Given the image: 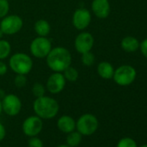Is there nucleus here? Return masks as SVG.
Returning a JSON list of instances; mask_svg holds the SVG:
<instances>
[{
	"label": "nucleus",
	"instance_id": "nucleus-27",
	"mask_svg": "<svg viewBox=\"0 0 147 147\" xmlns=\"http://www.w3.org/2000/svg\"><path fill=\"white\" fill-rule=\"evenodd\" d=\"M139 49L142 53V55L147 59V38L144 39L139 45Z\"/></svg>",
	"mask_w": 147,
	"mask_h": 147
},
{
	"label": "nucleus",
	"instance_id": "nucleus-30",
	"mask_svg": "<svg viewBox=\"0 0 147 147\" xmlns=\"http://www.w3.org/2000/svg\"><path fill=\"white\" fill-rule=\"evenodd\" d=\"M5 90H3V89H1L0 88V100H2L5 96Z\"/></svg>",
	"mask_w": 147,
	"mask_h": 147
},
{
	"label": "nucleus",
	"instance_id": "nucleus-17",
	"mask_svg": "<svg viewBox=\"0 0 147 147\" xmlns=\"http://www.w3.org/2000/svg\"><path fill=\"white\" fill-rule=\"evenodd\" d=\"M34 30L38 36H47L51 30L50 24L47 20L39 19L34 24Z\"/></svg>",
	"mask_w": 147,
	"mask_h": 147
},
{
	"label": "nucleus",
	"instance_id": "nucleus-9",
	"mask_svg": "<svg viewBox=\"0 0 147 147\" xmlns=\"http://www.w3.org/2000/svg\"><path fill=\"white\" fill-rule=\"evenodd\" d=\"M42 120L43 119H42L36 114L27 117L24 120L22 125V131L24 134L29 138L39 135L43 128Z\"/></svg>",
	"mask_w": 147,
	"mask_h": 147
},
{
	"label": "nucleus",
	"instance_id": "nucleus-11",
	"mask_svg": "<svg viewBox=\"0 0 147 147\" xmlns=\"http://www.w3.org/2000/svg\"><path fill=\"white\" fill-rule=\"evenodd\" d=\"M92 20L91 12L86 8H79L76 10L72 17L73 26L78 30H84L87 29Z\"/></svg>",
	"mask_w": 147,
	"mask_h": 147
},
{
	"label": "nucleus",
	"instance_id": "nucleus-18",
	"mask_svg": "<svg viewBox=\"0 0 147 147\" xmlns=\"http://www.w3.org/2000/svg\"><path fill=\"white\" fill-rule=\"evenodd\" d=\"M82 135L76 130L73 131L67 134L66 144L71 147H77L81 144L82 141Z\"/></svg>",
	"mask_w": 147,
	"mask_h": 147
},
{
	"label": "nucleus",
	"instance_id": "nucleus-28",
	"mask_svg": "<svg viewBox=\"0 0 147 147\" xmlns=\"http://www.w3.org/2000/svg\"><path fill=\"white\" fill-rule=\"evenodd\" d=\"M8 71V66L5 62L0 60V76H5Z\"/></svg>",
	"mask_w": 147,
	"mask_h": 147
},
{
	"label": "nucleus",
	"instance_id": "nucleus-4",
	"mask_svg": "<svg viewBox=\"0 0 147 147\" xmlns=\"http://www.w3.org/2000/svg\"><path fill=\"white\" fill-rule=\"evenodd\" d=\"M137 77V71L131 65H122L114 70L113 79L114 82L121 87L131 85Z\"/></svg>",
	"mask_w": 147,
	"mask_h": 147
},
{
	"label": "nucleus",
	"instance_id": "nucleus-12",
	"mask_svg": "<svg viewBox=\"0 0 147 147\" xmlns=\"http://www.w3.org/2000/svg\"><path fill=\"white\" fill-rule=\"evenodd\" d=\"M94 44V38L93 35L87 31H82L75 39L74 46L75 49L79 54H83L88 51H91Z\"/></svg>",
	"mask_w": 147,
	"mask_h": 147
},
{
	"label": "nucleus",
	"instance_id": "nucleus-3",
	"mask_svg": "<svg viewBox=\"0 0 147 147\" xmlns=\"http://www.w3.org/2000/svg\"><path fill=\"white\" fill-rule=\"evenodd\" d=\"M9 67L17 75H28L33 67L31 57L22 52L12 55L9 59Z\"/></svg>",
	"mask_w": 147,
	"mask_h": 147
},
{
	"label": "nucleus",
	"instance_id": "nucleus-14",
	"mask_svg": "<svg viewBox=\"0 0 147 147\" xmlns=\"http://www.w3.org/2000/svg\"><path fill=\"white\" fill-rule=\"evenodd\" d=\"M57 128L63 133H69L76 128V121L69 115H61L56 122Z\"/></svg>",
	"mask_w": 147,
	"mask_h": 147
},
{
	"label": "nucleus",
	"instance_id": "nucleus-21",
	"mask_svg": "<svg viewBox=\"0 0 147 147\" xmlns=\"http://www.w3.org/2000/svg\"><path fill=\"white\" fill-rule=\"evenodd\" d=\"M81 61H82V63L84 66L90 67V66L94 65V63L95 61V56H94V55L91 51H88V52L82 54Z\"/></svg>",
	"mask_w": 147,
	"mask_h": 147
},
{
	"label": "nucleus",
	"instance_id": "nucleus-19",
	"mask_svg": "<svg viewBox=\"0 0 147 147\" xmlns=\"http://www.w3.org/2000/svg\"><path fill=\"white\" fill-rule=\"evenodd\" d=\"M62 75H63L64 78L66 79V81L70 82H75L79 78V73H78L77 69L76 67H72L71 65L69 67H67L62 72Z\"/></svg>",
	"mask_w": 147,
	"mask_h": 147
},
{
	"label": "nucleus",
	"instance_id": "nucleus-25",
	"mask_svg": "<svg viewBox=\"0 0 147 147\" xmlns=\"http://www.w3.org/2000/svg\"><path fill=\"white\" fill-rule=\"evenodd\" d=\"M14 84L17 88H22L27 84V77L24 75H17L14 79Z\"/></svg>",
	"mask_w": 147,
	"mask_h": 147
},
{
	"label": "nucleus",
	"instance_id": "nucleus-1",
	"mask_svg": "<svg viewBox=\"0 0 147 147\" xmlns=\"http://www.w3.org/2000/svg\"><path fill=\"white\" fill-rule=\"evenodd\" d=\"M72 55L70 51L64 47L52 48L49 55L46 56L47 66L53 72L62 73L67 67L71 65Z\"/></svg>",
	"mask_w": 147,
	"mask_h": 147
},
{
	"label": "nucleus",
	"instance_id": "nucleus-2",
	"mask_svg": "<svg viewBox=\"0 0 147 147\" xmlns=\"http://www.w3.org/2000/svg\"><path fill=\"white\" fill-rule=\"evenodd\" d=\"M32 107L35 114L40 117L42 119H54L58 114L60 109L56 100L46 95L36 98Z\"/></svg>",
	"mask_w": 147,
	"mask_h": 147
},
{
	"label": "nucleus",
	"instance_id": "nucleus-8",
	"mask_svg": "<svg viewBox=\"0 0 147 147\" xmlns=\"http://www.w3.org/2000/svg\"><path fill=\"white\" fill-rule=\"evenodd\" d=\"M1 102L3 112L10 117L18 115L22 110V101L16 94H5V96L1 100Z\"/></svg>",
	"mask_w": 147,
	"mask_h": 147
},
{
	"label": "nucleus",
	"instance_id": "nucleus-22",
	"mask_svg": "<svg viewBox=\"0 0 147 147\" xmlns=\"http://www.w3.org/2000/svg\"><path fill=\"white\" fill-rule=\"evenodd\" d=\"M32 94L36 97V98H39L42 97L43 95H45L46 93V87H44L42 83L40 82H36L32 86V89H31Z\"/></svg>",
	"mask_w": 147,
	"mask_h": 147
},
{
	"label": "nucleus",
	"instance_id": "nucleus-33",
	"mask_svg": "<svg viewBox=\"0 0 147 147\" xmlns=\"http://www.w3.org/2000/svg\"><path fill=\"white\" fill-rule=\"evenodd\" d=\"M56 147H71V146L67 145V144H60V145H58V146H56Z\"/></svg>",
	"mask_w": 147,
	"mask_h": 147
},
{
	"label": "nucleus",
	"instance_id": "nucleus-13",
	"mask_svg": "<svg viewBox=\"0 0 147 147\" xmlns=\"http://www.w3.org/2000/svg\"><path fill=\"white\" fill-rule=\"evenodd\" d=\"M91 10L98 18H107L111 11V6L108 0H93L91 4Z\"/></svg>",
	"mask_w": 147,
	"mask_h": 147
},
{
	"label": "nucleus",
	"instance_id": "nucleus-32",
	"mask_svg": "<svg viewBox=\"0 0 147 147\" xmlns=\"http://www.w3.org/2000/svg\"><path fill=\"white\" fill-rule=\"evenodd\" d=\"M3 113V109H2V102H1V100H0V116H1Z\"/></svg>",
	"mask_w": 147,
	"mask_h": 147
},
{
	"label": "nucleus",
	"instance_id": "nucleus-26",
	"mask_svg": "<svg viewBox=\"0 0 147 147\" xmlns=\"http://www.w3.org/2000/svg\"><path fill=\"white\" fill-rule=\"evenodd\" d=\"M28 146L29 147H43V142L37 136L30 137L28 140Z\"/></svg>",
	"mask_w": 147,
	"mask_h": 147
},
{
	"label": "nucleus",
	"instance_id": "nucleus-34",
	"mask_svg": "<svg viewBox=\"0 0 147 147\" xmlns=\"http://www.w3.org/2000/svg\"><path fill=\"white\" fill-rule=\"evenodd\" d=\"M140 147H147V144H144V145H141Z\"/></svg>",
	"mask_w": 147,
	"mask_h": 147
},
{
	"label": "nucleus",
	"instance_id": "nucleus-10",
	"mask_svg": "<svg viewBox=\"0 0 147 147\" xmlns=\"http://www.w3.org/2000/svg\"><path fill=\"white\" fill-rule=\"evenodd\" d=\"M66 79L62 73L54 72L49 76L46 82V90L52 94H57L61 93L66 87Z\"/></svg>",
	"mask_w": 147,
	"mask_h": 147
},
{
	"label": "nucleus",
	"instance_id": "nucleus-20",
	"mask_svg": "<svg viewBox=\"0 0 147 147\" xmlns=\"http://www.w3.org/2000/svg\"><path fill=\"white\" fill-rule=\"evenodd\" d=\"M11 52V45L6 40H0V60L3 61L8 58Z\"/></svg>",
	"mask_w": 147,
	"mask_h": 147
},
{
	"label": "nucleus",
	"instance_id": "nucleus-23",
	"mask_svg": "<svg viewBox=\"0 0 147 147\" xmlns=\"http://www.w3.org/2000/svg\"><path fill=\"white\" fill-rule=\"evenodd\" d=\"M10 3L8 0H0V19L4 18L9 14Z\"/></svg>",
	"mask_w": 147,
	"mask_h": 147
},
{
	"label": "nucleus",
	"instance_id": "nucleus-5",
	"mask_svg": "<svg viewBox=\"0 0 147 147\" xmlns=\"http://www.w3.org/2000/svg\"><path fill=\"white\" fill-rule=\"evenodd\" d=\"M98 127L99 121L96 116L92 113H84L77 119L76 130L82 136H90L97 131Z\"/></svg>",
	"mask_w": 147,
	"mask_h": 147
},
{
	"label": "nucleus",
	"instance_id": "nucleus-29",
	"mask_svg": "<svg viewBox=\"0 0 147 147\" xmlns=\"http://www.w3.org/2000/svg\"><path fill=\"white\" fill-rule=\"evenodd\" d=\"M5 136H6V129H5V126L1 122H0V142L5 139Z\"/></svg>",
	"mask_w": 147,
	"mask_h": 147
},
{
	"label": "nucleus",
	"instance_id": "nucleus-7",
	"mask_svg": "<svg viewBox=\"0 0 147 147\" xmlns=\"http://www.w3.org/2000/svg\"><path fill=\"white\" fill-rule=\"evenodd\" d=\"M24 26V21L18 15H7L0 22V29L5 35L12 36L18 33Z\"/></svg>",
	"mask_w": 147,
	"mask_h": 147
},
{
	"label": "nucleus",
	"instance_id": "nucleus-31",
	"mask_svg": "<svg viewBox=\"0 0 147 147\" xmlns=\"http://www.w3.org/2000/svg\"><path fill=\"white\" fill-rule=\"evenodd\" d=\"M4 36H5L4 32H3V31L1 30V29H0V40H1V39H3Z\"/></svg>",
	"mask_w": 147,
	"mask_h": 147
},
{
	"label": "nucleus",
	"instance_id": "nucleus-24",
	"mask_svg": "<svg viewBox=\"0 0 147 147\" xmlns=\"http://www.w3.org/2000/svg\"><path fill=\"white\" fill-rule=\"evenodd\" d=\"M117 147H138V146L134 139L131 138H123L118 142Z\"/></svg>",
	"mask_w": 147,
	"mask_h": 147
},
{
	"label": "nucleus",
	"instance_id": "nucleus-15",
	"mask_svg": "<svg viewBox=\"0 0 147 147\" xmlns=\"http://www.w3.org/2000/svg\"><path fill=\"white\" fill-rule=\"evenodd\" d=\"M113 66L108 61H100L97 66V73L100 78L104 80H111L113 79L114 74Z\"/></svg>",
	"mask_w": 147,
	"mask_h": 147
},
{
	"label": "nucleus",
	"instance_id": "nucleus-6",
	"mask_svg": "<svg viewBox=\"0 0 147 147\" xmlns=\"http://www.w3.org/2000/svg\"><path fill=\"white\" fill-rule=\"evenodd\" d=\"M51 49V42L47 36H37L31 41L30 45L31 55L37 59L46 58Z\"/></svg>",
	"mask_w": 147,
	"mask_h": 147
},
{
	"label": "nucleus",
	"instance_id": "nucleus-35",
	"mask_svg": "<svg viewBox=\"0 0 147 147\" xmlns=\"http://www.w3.org/2000/svg\"><path fill=\"white\" fill-rule=\"evenodd\" d=\"M0 147H2V146H0Z\"/></svg>",
	"mask_w": 147,
	"mask_h": 147
},
{
	"label": "nucleus",
	"instance_id": "nucleus-16",
	"mask_svg": "<svg viewBox=\"0 0 147 147\" xmlns=\"http://www.w3.org/2000/svg\"><path fill=\"white\" fill-rule=\"evenodd\" d=\"M139 45H140L139 41L136 37L131 36H125L120 42V46L122 49L128 53H132L137 51L139 49Z\"/></svg>",
	"mask_w": 147,
	"mask_h": 147
}]
</instances>
